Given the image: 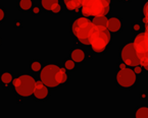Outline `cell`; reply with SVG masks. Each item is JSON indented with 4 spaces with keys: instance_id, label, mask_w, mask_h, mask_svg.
Masks as SVG:
<instances>
[{
    "instance_id": "12",
    "label": "cell",
    "mask_w": 148,
    "mask_h": 118,
    "mask_svg": "<svg viewBox=\"0 0 148 118\" xmlns=\"http://www.w3.org/2000/svg\"><path fill=\"white\" fill-rule=\"evenodd\" d=\"M65 7L71 11H78L83 4L84 0H63Z\"/></svg>"
},
{
    "instance_id": "26",
    "label": "cell",
    "mask_w": 148,
    "mask_h": 118,
    "mask_svg": "<svg viewBox=\"0 0 148 118\" xmlns=\"http://www.w3.org/2000/svg\"><path fill=\"white\" fill-rule=\"evenodd\" d=\"M22 24H21V20H15L14 22V26L15 28H18V26H21Z\"/></svg>"
},
{
    "instance_id": "9",
    "label": "cell",
    "mask_w": 148,
    "mask_h": 118,
    "mask_svg": "<svg viewBox=\"0 0 148 118\" xmlns=\"http://www.w3.org/2000/svg\"><path fill=\"white\" fill-rule=\"evenodd\" d=\"M48 87L44 83H42L41 81H36L35 87H34V92H33V96L34 98L37 99V100L43 101L45 100L48 97Z\"/></svg>"
},
{
    "instance_id": "25",
    "label": "cell",
    "mask_w": 148,
    "mask_h": 118,
    "mask_svg": "<svg viewBox=\"0 0 148 118\" xmlns=\"http://www.w3.org/2000/svg\"><path fill=\"white\" fill-rule=\"evenodd\" d=\"M134 71H135L136 73H141L142 68H141V67H139V65H138V66H135V70H134Z\"/></svg>"
},
{
    "instance_id": "27",
    "label": "cell",
    "mask_w": 148,
    "mask_h": 118,
    "mask_svg": "<svg viewBox=\"0 0 148 118\" xmlns=\"http://www.w3.org/2000/svg\"><path fill=\"white\" fill-rule=\"evenodd\" d=\"M0 45H1V38H0Z\"/></svg>"
},
{
    "instance_id": "24",
    "label": "cell",
    "mask_w": 148,
    "mask_h": 118,
    "mask_svg": "<svg viewBox=\"0 0 148 118\" xmlns=\"http://www.w3.org/2000/svg\"><path fill=\"white\" fill-rule=\"evenodd\" d=\"M40 12V8L39 7H34V8H33V13H34V14H38V13Z\"/></svg>"
},
{
    "instance_id": "5",
    "label": "cell",
    "mask_w": 148,
    "mask_h": 118,
    "mask_svg": "<svg viewBox=\"0 0 148 118\" xmlns=\"http://www.w3.org/2000/svg\"><path fill=\"white\" fill-rule=\"evenodd\" d=\"M134 46L139 57L140 65L148 70V37L145 33L138 34L134 40Z\"/></svg>"
},
{
    "instance_id": "2",
    "label": "cell",
    "mask_w": 148,
    "mask_h": 118,
    "mask_svg": "<svg viewBox=\"0 0 148 118\" xmlns=\"http://www.w3.org/2000/svg\"><path fill=\"white\" fill-rule=\"evenodd\" d=\"M110 0H84L81 6V13L84 16H105L109 11Z\"/></svg>"
},
{
    "instance_id": "23",
    "label": "cell",
    "mask_w": 148,
    "mask_h": 118,
    "mask_svg": "<svg viewBox=\"0 0 148 118\" xmlns=\"http://www.w3.org/2000/svg\"><path fill=\"white\" fill-rule=\"evenodd\" d=\"M144 22H145V35L148 37V20H146V18H144Z\"/></svg>"
},
{
    "instance_id": "3",
    "label": "cell",
    "mask_w": 148,
    "mask_h": 118,
    "mask_svg": "<svg viewBox=\"0 0 148 118\" xmlns=\"http://www.w3.org/2000/svg\"><path fill=\"white\" fill-rule=\"evenodd\" d=\"M35 83L36 81L32 75L23 73L13 79L12 87L18 96L22 97V98H29V97L33 96Z\"/></svg>"
},
{
    "instance_id": "18",
    "label": "cell",
    "mask_w": 148,
    "mask_h": 118,
    "mask_svg": "<svg viewBox=\"0 0 148 118\" xmlns=\"http://www.w3.org/2000/svg\"><path fill=\"white\" fill-rule=\"evenodd\" d=\"M42 69V63L38 60H32L30 62V70L33 72H38Z\"/></svg>"
},
{
    "instance_id": "4",
    "label": "cell",
    "mask_w": 148,
    "mask_h": 118,
    "mask_svg": "<svg viewBox=\"0 0 148 118\" xmlns=\"http://www.w3.org/2000/svg\"><path fill=\"white\" fill-rule=\"evenodd\" d=\"M93 28V22L86 16L78 18L72 24V32L74 36L84 45H89L90 33Z\"/></svg>"
},
{
    "instance_id": "16",
    "label": "cell",
    "mask_w": 148,
    "mask_h": 118,
    "mask_svg": "<svg viewBox=\"0 0 148 118\" xmlns=\"http://www.w3.org/2000/svg\"><path fill=\"white\" fill-rule=\"evenodd\" d=\"M56 81L58 83V85H63L64 83H66L68 81V73H66V68H61L57 71L56 75Z\"/></svg>"
},
{
    "instance_id": "1",
    "label": "cell",
    "mask_w": 148,
    "mask_h": 118,
    "mask_svg": "<svg viewBox=\"0 0 148 118\" xmlns=\"http://www.w3.org/2000/svg\"><path fill=\"white\" fill-rule=\"evenodd\" d=\"M110 42V32L105 26H100L93 24V28L90 33L89 45H91L93 51L100 53L106 49Z\"/></svg>"
},
{
    "instance_id": "7",
    "label": "cell",
    "mask_w": 148,
    "mask_h": 118,
    "mask_svg": "<svg viewBox=\"0 0 148 118\" xmlns=\"http://www.w3.org/2000/svg\"><path fill=\"white\" fill-rule=\"evenodd\" d=\"M121 57L126 65L132 66V67L140 65V60L136 52L134 43H128L127 45H125L121 52Z\"/></svg>"
},
{
    "instance_id": "11",
    "label": "cell",
    "mask_w": 148,
    "mask_h": 118,
    "mask_svg": "<svg viewBox=\"0 0 148 118\" xmlns=\"http://www.w3.org/2000/svg\"><path fill=\"white\" fill-rule=\"evenodd\" d=\"M86 54L82 49L76 48L71 52V58L74 60L76 63H80V62H83L85 60Z\"/></svg>"
},
{
    "instance_id": "21",
    "label": "cell",
    "mask_w": 148,
    "mask_h": 118,
    "mask_svg": "<svg viewBox=\"0 0 148 118\" xmlns=\"http://www.w3.org/2000/svg\"><path fill=\"white\" fill-rule=\"evenodd\" d=\"M6 18V12H5V9L3 7L0 6V24H2L3 22Z\"/></svg>"
},
{
    "instance_id": "19",
    "label": "cell",
    "mask_w": 148,
    "mask_h": 118,
    "mask_svg": "<svg viewBox=\"0 0 148 118\" xmlns=\"http://www.w3.org/2000/svg\"><path fill=\"white\" fill-rule=\"evenodd\" d=\"M136 117H143V118H148V108L147 107H140L139 109H137L135 113Z\"/></svg>"
},
{
    "instance_id": "6",
    "label": "cell",
    "mask_w": 148,
    "mask_h": 118,
    "mask_svg": "<svg viewBox=\"0 0 148 118\" xmlns=\"http://www.w3.org/2000/svg\"><path fill=\"white\" fill-rule=\"evenodd\" d=\"M60 67L56 64L50 63L45 65L40 72V81L45 83L48 87H58L59 85L56 81V75Z\"/></svg>"
},
{
    "instance_id": "15",
    "label": "cell",
    "mask_w": 148,
    "mask_h": 118,
    "mask_svg": "<svg viewBox=\"0 0 148 118\" xmlns=\"http://www.w3.org/2000/svg\"><path fill=\"white\" fill-rule=\"evenodd\" d=\"M33 7V1L32 0H18V8L23 12L31 10Z\"/></svg>"
},
{
    "instance_id": "8",
    "label": "cell",
    "mask_w": 148,
    "mask_h": 118,
    "mask_svg": "<svg viewBox=\"0 0 148 118\" xmlns=\"http://www.w3.org/2000/svg\"><path fill=\"white\" fill-rule=\"evenodd\" d=\"M116 83L122 87H131L136 83V72L131 68H121L116 75Z\"/></svg>"
},
{
    "instance_id": "20",
    "label": "cell",
    "mask_w": 148,
    "mask_h": 118,
    "mask_svg": "<svg viewBox=\"0 0 148 118\" xmlns=\"http://www.w3.org/2000/svg\"><path fill=\"white\" fill-rule=\"evenodd\" d=\"M64 67L69 70H73L76 67V62L73 60V59H68L64 61Z\"/></svg>"
},
{
    "instance_id": "10",
    "label": "cell",
    "mask_w": 148,
    "mask_h": 118,
    "mask_svg": "<svg viewBox=\"0 0 148 118\" xmlns=\"http://www.w3.org/2000/svg\"><path fill=\"white\" fill-rule=\"evenodd\" d=\"M121 26H122V22L120 20V18H111L107 20V28L109 30V32H116L120 31Z\"/></svg>"
},
{
    "instance_id": "14",
    "label": "cell",
    "mask_w": 148,
    "mask_h": 118,
    "mask_svg": "<svg viewBox=\"0 0 148 118\" xmlns=\"http://www.w3.org/2000/svg\"><path fill=\"white\" fill-rule=\"evenodd\" d=\"M40 3H41L42 8L47 11H51V12L59 4L58 0H40Z\"/></svg>"
},
{
    "instance_id": "13",
    "label": "cell",
    "mask_w": 148,
    "mask_h": 118,
    "mask_svg": "<svg viewBox=\"0 0 148 118\" xmlns=\"http://www.w3.org/2000/svg\"><path fill=\"white\" fill-rule=\"evenodd\" d=\"M13 79L14 77H13L12 72L9 71V70H5V71H2L0 73V83H2V85H4L5 87L12 83Z\"/></svg>"
},
{
    "instance_id": "22",
    "label": "cell",
    "mask_w": 148,
    "mask_h": 118,
    "mask_svg": "<svg viewBox=\"0 0 148 118\" xmlns=\"http://www.w3.org/2000/svg\"><path fill=\"white\" fill-rule=\"evenodd\" d=\"M143 13H144V16L146 20H148V1L144 4V7H143Z\"/></svg>"
},
{
    "instance_id": "17",
    "label": "cell",
    "mask_w": 148,
    "mask_h": 118,
    "mask_svg": "<svg viewBox=\"0 0 148 118\" xmlns=\"http://www.w3.org/2000/svg\"><path fill=\"white\" fill-rule=\"evenodd\" d=\"M107 20H108L105 18V16H94V20L92 22L94 24H97V26L107 28Z\"/></svg>"
}]
</instances>
